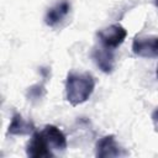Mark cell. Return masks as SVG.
Wrapping results in <instances>:
<instances>
[{"mask_svg": "<svg viewBox=\"0 0 158 158\" xmlns=\"http://www.w3.org/2000/svg\"><path fill=\"white\" fill-rule=\"evenodd\" d=\"M70 1L68 0H60L52 7H49L44 15V23L49 27H54L58 23H60L67 15L70 12Z\"/></svg>", "mask_w": 158, "mask_h": 158, "instance_id": "cell-7", "label": "cell"}, {"mask_svg": "<svg viewBox=\"0 0 158 158\" xmlns=\"http://www.w3.org/2000/svg\"><path fill=\"white\" fill-rule=\"evenodd\" d=\"M157 78H158V65H157Z\"/></svg>", "mask_w": 158, "mask_h": 158, "instance_id": "cell-13", "label": "cell"}, {"mask_svg": "<svg viewBox=\"0 0 158 158\" xmlns=\"http://www.w3.org/2000/svg\"><path fill=\"white\" fill-rule=\"evenodd\" d=\"M48 142L52 151H65L67 148V137L65 135L54 125H46L41 131Z\"/></svg>", "mask_w": 158, "mask_h": 158, "instance_id": "cell-8", "label": "cell"}, {"mask_svg": "<svg viewBox=\"0 0 158 158\" xmlns=\"http://www.w3.org/2000/svg\"><path fill=\"white\" fill-rule=\"evenodd\" d=\"M44 94H46V89L43 84H35L27 89L26 98L31 101H38L44 96Z\"/></svg>", "mask_w": 158, "mask_h": 158, "instance_id": "cell-10", "label": "cell"}, {"mask_svg": "<svg viewBox=\"0 0 158 158\" xmlns=\"http://www.w3.org/2000/svg\"><path fill=\"white\" fill-rule=\"evenodd\" d=\"M132 52L143 58L158 56V36H136L132 42Z\"/></svg>", "mask_w": 158, "mask_h": 158, "instance_id": "cell-3", "label": "cell"}, {"mask_svg": "<svg viewBox=\"0 0 158 158\" xmlns=\"http://www.w3.org/2000/svg\"><path fill=\"white\" fill-rule=\"evenodd\" d=\"M96 36H98L101 46L115 49L123 43V41L127 37V31L122 25L114 23V25H110V26L98 31Z\"/></svg>", "mask_w": 158, "mask_h": 158, "instance_id": "cell-2", "label": "cell"}, {"mask_svg": "<svg viewBox=\"0 0 158 158\" xmlns=\"http://www.w3.org/2000/svg\"><path fill=\"white\" fill-rule=\"evenodd\" d=\"M153 4H154L156 7H158V0H153Z\"/></svg>", "mask_w": 158, "mask_h": 158, "instance_id": "cell-12", "label": "cell"}, {"mask_svg": "<svg viewBox=\"0 0 158 158\" xmlns=\"http://www.w3.org/2000/svg\"><path fill=\"white\" fill-rule=\"evenodd\" d=\"M91 57L95 62V64L99 67V69L106 74L112 73L114 67H115V56H114V49L100 46L95 47L91 52Z\"/></svg>", "mask_w": 158, "mask_h": 158, "instance_id": "cell-6", "label": "cell"}, {"mask_svg": "<svg viewBox=\"0 0 158 158\" xmlns=\"http://www.w3.org/2000/svg\"><path fill=\"white\" fill-rule=\"evenodd\" d=\"M95 154L100 158H111V157H120L126 154L123 149L117 144L114 135H107L101 137L95 146Z\"/></svg>", "mask_w": 158, "mask_h": 158, "instance_id": "cell-5", "label": "cell"}, {"mask_svg": "<svg viewBox=\"0 0 158 158\" xmlns=\"http://www.w3.org/2000/svg\"><path fill=\"white\" fill-rule=\"evenodd\" d=\"M26 154L31 158H49L54 156L42 132H33L30 142L27 143Z\"/></svg>", "mask_w": 158, "mask_h": 158, "instance_id": "cell-4", "label": "cell"}, {"mask_svg": "<svg viewBox=\"0 0 158 158\" xmlns=\"http://www.w3.org/2000/svg\"><path fill=\"white\" fill-rule=\"evenodd\" d=\"M151 118H152V122H153V125H154V128L158 131V106H157V107L154 109V111L152 112Z\"/></svg>", "mask_w": 158, "mask_h": 158, "instance_id": "cell-11", "label": "cell"}, {"mask_svg": "<svg viewBox=\"0 0 158 158\" xmlns=\"http://www.w3.org/2000/svg\"><path fill=\"white\" fill-rule=\"evenodd\" d=\"M95 80L90 73L70 72L65 80V96L70 105L77 106L85 102L93 94Z\"/></svg>", "mask_w": 158, "mask_h": 158, "instance_id": "cell-1", "label": "cell"}, {"mask_svg": "<svg viewBox=\"0 0 158 158\" xmlns=\"http://www.w3.org/2000/svg\"><path fill=\"white\" fill-rule=\"evenodd\" d=\"M35 125L32 121H27L25 120L21 114L15 112L12 115L11 122L7 128V135H12V136H26V135H31L35 132Z\"/></svg>", "mask_w": 158, "mask_h": 158, "instance_id": "cell-9", "label": "cell"}]
</instances>
